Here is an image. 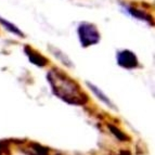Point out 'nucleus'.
Wrapping results in <instances>:
<instances>
[{
	"label": "nucleus",
	"instance_id": "obj_3",
	"mask_svg": "<svg viewBox=\"0 0 155 155\" xmlns=\"http://www.w3.org/2000/svg\"><path fill=\"white\" fill-rule=\"evenodd\" d=\"M117 59V64L126 70H134L139 65V61H138L137 55L134 54V52L130 50H120L117 52L116 55Z\"/></svg>",
	"mask_w": 155,
	"mask_h": 155
},
{
	"label": "nucleus",
	"instance_id": "obj_2",
	"mask_svg": "<svg viewBox=\"0 0 155 155\" xmlns=\"http://www.w3.org/2000/svg\"><path fill=\"white\" fill-rule=\"evenodd\" d=\"M77 35L81 47L88 48L100 41V31L97 26L89 22H81L77 27Z\"/></svg>",
	"mask_w": 155,
	"mask_h": 155
},
{
	"label": "nucleus",
	"instance_id": "obj_4",
	"mask_svg": "<svg viewBox=\"0 0 155 155\" xmlns=\"http://www.w3.org/2000/svg\"><path fill=\"white\" fill-rule=\"evenodd\" d=\"M24 52H25V54L28 57L29 61H31L33 64L42 67L48 63V60H47L42 54H40L39 52H37L36 50H34L31 47L25 46L24 47Z\"/></svg>",
	"mask_w": 155,
	"mask_h": 155
},
{
	"label": "nucleus",
	"instance_id": "obj_1",
	"mask_svg": "<svg viewBox=\"0 0 155 155\" xmlns=\"http://www.w3.org/2000/svg\"><path fill=\"white\" fill-rule=\"evenodd\" d=\"M47 79L52 88L53 94L72 105H83L88 101V97L84 92L75 80L67 76L62 71L51 70Z\"/></svg>",
	"mask_w": 155,
	"mask_h": 155
},
{
	"label": "nucleus",
	"instance_id": "obj_8",
	"mask_svg": "<svg viewBox=\"0 0 155 155\" xmlns=\"http://www.w3.org/2000/svg\"><path fill=\"white\" fill-rule=\"evenodd\" d=\"M110 128H111V130H112V132H113L115 136H117V138H118L119 140H122V141H124L125 140V136L122 134V132H119V130L118 129H116V128H114L113 126H110Z\"/></svg>",
	"mask_w": 155,
	"mask_h": 155
},
{
	"label": "nucleus",
	"instance_id": "obj_6",
	"mask_svg": "<svg viewBox=\"0 0 155 155\" xmlns=\"http://www.w3.org/2000/svg\"><path fill=\"white\" fill-rule=\"evenodd\" d=\"M0 24H1V25H2L7 31H10V33L14 34V35H16V36H18V37H24L23 31L18 28V26L14 25V24L11 23V22H9L8 20L3 18L2 16H0Z\"/></svg>",
	"mask_w": 155,
	"mask_h": 155
},
{
	"label": "nucleus",
	"instance_id": "obj_7",
	"mask_svg": "<svg viewBox=\"0 0 155 155\" xmlns=\"http://www.w3.org/2000/svg\"><path fill=\"white\" fill-rule=\"evenodd\" d=\"M86 84L88 85V87L91 89V90H92V92L94 93V94H96V96L98 97V98L100 99V100L102 101V102H104V103H105L106 105H109L110 107H114L113 103H112V101L110 100V99L107 98V97H106L105 93H103V92H102V91L100 90V89L98 88V87H96V86L93 85V84L89 83V81H87V83H86Z\"/></svg>",
	"mask_w": 155,
	"mask_h": 155
},
{
	"label": "nucleus",
	"instance_id": "obj_5",
	"mask_svg": "<svg viewBox=\"0 0 155 155\" xmlns=\"http://www.w3.org/2000/svg\"><path fill=\"white\" fill-rule=\"evenodd\" d=\"M124 8L126 9L127 12L129 13L131 16H134V18H138L140 21L147 22L149 24H152V16L147 12H145L143 9L141 10V9L137 8V7H134V5H124Z\"/></svg>",
	"mask_w": 155,
	"mask_h": 155
}]
</instances>
